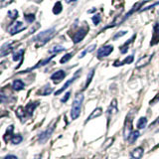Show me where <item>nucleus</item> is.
I'll return each mask as SVG.
<instances>
[{
    "mask_svg": "<svg viewBox=\"0 0 159 159\" xmlns=\"http://www.w3.org/2000/svg\"><path fill=\"white\" fill-rule=\"evenodd\" d=\"M84 102V93H78L75 97L73 104H72V108H71V118L72 120L77 119L82 111V106Z\"/></svg>",
    "mask_w": 159,
    "mask_h": 159,
    "instance_id": "obj_1",
    "label": "nucleus"
},
{
    "mask_svg": "<svg viewBox=\"0 0 159 159\" xmlns=\"http://www.w3.org/2000/svg\"><path fill=\"white\" fill-rule=\"evenodd\" d=\"M55 32H56L55 28H50L48 30H45L43 32H40L37 36L34 38V41L37 42L40 46H43V45H45L54 37Z\"/></svg>",
    "mask_w": 159,
    "mask_h": 159,
    "instance_id": "obj_2",
    "label": "nucleus"
},
{
    "mask_svg": "<svg viewBox=\"0 0 159 159\" xmlns=\"http://www.w3.org/2000/svg\"><path fill=\"white\" fill-rule=\"evenodd\" d=\"M133 117H134V113H133V111H131L126 116L125 121H124V125H123V137H124V139H125V140H126V138L128 137L129 134H130L133 131L132 130Z\"/></svg>",
    "mask_w": 159,
    "mask_h": 159,
    "instance_id": "obj_3",
    "label": "nucleus"
},
{
    "mask_svg": "<svg viewBox=\"0 0 159 159\" xmlns=\"http://www.w3.org/2000/svg\"><path fill=\"white\" fill-rule=\"evenodd\" d=\"M55 127H56V124H53L52 126L48 127L46 130H44L41 134L39 135V142L40 143H45L48 139L52 136V134L55 130Z\"/></svg>",
    "mask_w": 159,
    "mask_h": 159,
    "instance_id": "obj_4",
    "label": "nucleus"
},
{
    "mask_svg": "<svg viewBox=\"0 0 159 159\" xmlns=\"http://www.w3.org/2000/svg\"><path fill=\"white\" fill-rule=\"evenodd\" d=\"M118 111V108H117V101L116 98L112 99L111 104H109V107L107 111V123H109L111 121V117L113 116L114 113H116Z\"/></svg>",
    "mask_w": 159,
    "mask_h": 159,
    "instance_id": "obj_5",
    "label": "nucleus"
},
{
    "mask_svg": "<svg viewBox=\"0 0 159 159\" xmlns=\"http://www.w3.org/2000/svg\"><path fill=\"white\" fill-rule=\"evenodd\" d=\"M26 29V26H24V24L22 22H15L14 24H12L11 26L8 28V32L10 35H15L19 32H22L23 30Z\"/></svg>",
    "mask_w": 159,
    "mask_h": 159,
    "instance_id": "obj_6",
    "label": "nucleus"
},
{
    "mask_svg": "<svg viewBox=\"0 0 159 159\" xmlns=\"http://www.w3.org/2000/svg\"><path fill=\"white\" fill-rule=\"evenodd\" d=\"M113 51V46L111 45H107V46H103L98 51V59H102L104 57H107L109 54L112 53Z\"/></svg>",
    "mask_w": 159,
    "mask_h": 159,
    "instance_id": "obj_7",
    "label": "nucleus"
},
{
    "mask_svg": "<svg viewBox=\"0 0 159 159\" xmlns=\"http://www.w3.org/2000/svg\"><path fill=\"white\" fill-rule=\"evenodd\" d=\"M80 74H81V70H79V71H77V72H76V74H75V76H74L72 79H70L69 81H68L66 84H64V86H63L61 89H59V91H57L56 93H55V94H56V96H58V94L62 93L64 91H66V89H68L70 86H71V84H73L75 81H76L77 79H78V77L80 76Z\"/></svg>",
    "mask_w": 159,
    "mask_h": 159,
    "instance_id": "obj_8",
    "label": "nucleus"
},
{
    "mask_svg": "<svg viewBox=\"0 0 159 159\" xmlns=\"http://www.w3.org/2000/svg\"><path fill=\"white\" fill-rule=\"evenodd\" d=\"M89 31V27L88 28H81L79 31L73 36V41L75 44H78L79 42H81L82 40L86 37L87 32Z\"/></svg>",
    "mask_w": 159,
    "mask_h": 159,
    "instance_id": "obj_9",
    "label": "nucleus"
},
{
    "mask_svg": "<svg viewBox=\"0 0 159 159\" xmlns=\"http://www.w3.org/2000/svg\"><path fill=\"white\" fill-rule=\"evenodd\" d=\"M154 56V54H151V55H147V56H144V57H141L140 59L138 60L135 64V68L139 69V68H142V67H145L146 65H148L150 63V61L152 60V57Z\"/></svg>",
    "mask_w": 159,
    "mask_h": 159,
    "instance_id": "obj_10",
    "label": "nucleus"
},
{
    "mask_svg": "<svg viewBox=\"0 0 159 159\" xmlns=\"http://www.w3.org/2000/svg\"><path fill=\"white\" fill-rule=\"evenodd\" d=\"M66 77V72L63 71V70H59V71L55 72L52 76H51V80L55 83V84H59L62 80L65 79Z\"/></svg>",
    "mask_w": 159,
    "mask_h": 159,
    "instance_id": "obj_11",
    "label": "nucleus"
},
{
    "mask_svg": "<svg viewBox=\"0 0 159 159\" xmlns=\"http://www.w3.org/2000/svg\"><path fill=\"white\" fill-rule=\"evenodd\" d=\"M38 104H39V102H30L27 106L24 107L25 112H26L28 117H31L33 116V112L35 111V108L37 107Z\"/></svg>",
    "mask_w": 159,
    "mask_h": 159,
    "instance_id": "obj_12",
    "label": "nucleus"
},
{
    "mask_svg": "<svg viewBox=\"0 0 159 159\" xmlns=\"http://www.w3.org/2000/svg\"><path fill=\"white\" fill-rule=\"evenodd\" d=\"M144 154V149L142 147H136L130 152V158L129 159H141Z\"/></svg>",
    "mask_w": 159,
    "mask_h": 159,
    "instance_id": "obj_13",
    "label": "nucleus"
},
{
    "mask_svg": "<svg viewBox=\"0 0 159 159\" xmlns=\"http://www.w3.org/2000/svg\"><path fill=\"white\" fill-rule=\"evenodd\" d=\"M102 114V107H97V108H94L93 111V112L89 114V117L84 120V123H87L88 121H91L92 119H93V118H97V117H98V116H101Z\"/></svg>",
    "mask_w": 159,
    "mask_h": 159,
    "instance_id": "obj_14",
    "label": "nucleus"
},
{
    "mask_svg": "<svg viewBox=\"0 0 159 159\" xmlns=\"http://www.w3.org/2000/svg\"><path fill=\"white\" fill-rule=\"evenodd\" d=\"M147 1H143V2H138V3H136V4H134L133 5V7L130 9V11H129L126 15H125V16H124L123 18H122V20H121V22H123L124 21V20H126L129 16H130V15H132L134 12H135V11H137V10L139 9V8H140V6H141V5L142 4H144V3H146Z\"/></svg>",
    "mask_w": 159,
    "mask_h": 159,
    "instance_id": "obj_15",
    "label": "nucleus"
},
{
    "mask_svg": "<svg viewBox=\"0 0 159 159\" xmlns=\"http://www.w3.org/2000/svg\"><path fill=\"white\" fill-rule=\"evenodd\" d=\"M140 136V132H139L138 130H133L130 134L128 135V137L126 138V141L129 143V144H132L135 142L138 137Z\"/></svg>",
    "mask_w": 159,
    "mask_h": 159,
    "instance_id": "obj_16",
    "label": "nucleus"
},
{
    "mask_svg": "<svg viewBox=\"0 0 159 159\" xmlns=\"http://www.w3.org/2000/svg\"><path fill=\"white\" fill-rule=\"evenodd\" d=\"M12 51V45L11 44H4L3 46L1 47V50H0V56L1 57H4V56H6V55H8L10 52Z\"/></svg>",
    "mask_w": 159,
    "mask_h": 159,
    "instance_id": "obj_17",
    "label": "nucleus"
},
{
    "mask_svg": "<svg viewBox=\"0 0 159 159\" xmlns=\"http://www.w3.org/2000/svg\"><path fill=\"white\" fill-rule=\"evenodd\" d=\"M159 42V23L154 26V33L151 40V45H155Z\"/></svg>",
    "mask_w": 159,
    "mask_h": 159,
    "instance_id": "obj_18",
    "label": "nucleus"
},
{
    "mask_svg": "<svg viewBox=\"0 0 159 159\" xmlns=\"http://www.w3.org/2000/svg\"><path fill=\"white\" fill-rule=\"evenodd\" d=\"M12 88L14 91H16V92L22 91V89L25 88V84L21 81V80H15L12 84Z\"/></svg>",
    "mask_w": 159,
    "mask_h": 159,
    "instance_id": "obj_19",
    "label": "nucleus"
},
{
    "mask_svg": "<svg viewBox=\"0 0 159 159\" xmlns=\"http://www.w3.org/2000/svg\"><path fill=\"white\" fill-rule=\"evenodd\" d=\"M53 59V56L52 57H50V58H48V59H46V60H43V61H41V62H39L36 66H34L33 68H30V69H28V70H26V71H23V72H21L20 74H24V73H27V72H29V71H32V70H35V69H37V68H39V67H42V66H45L46 64H48L51 60Z\"/></svg>",
    "mask_w": 159,
    "mask_h": 159,
    "instance_id": "obj_20",
    "label": "nucleus"
},
{
    "mask_svg": "<svg viewBox=\"0 0 159 159\" xmlns=\"http://www.w3.org/2000/svg\"><path fill=\"white\" fill-rule=\"evenodd\" d=\"M52 92H53V89L50 87L49 84H46V86H44L37 93L40 94V96H48V94H50Z\"/></svg>",
    "mask_w": 159,
    "mask_h": 159,
    "instance_id": "obj_21",
    "label": "nucleus"
},
{
    "mask_svg": "<svg viewBox=\"0 0 159 159\" xmlns=\"http://www.w3.org/2000/svg\"><path fill=\"white\" fill-rule=\"evenodd\" d=\"M136 126L138 129H144L147 126V118L145 116L140 117L138 119V121L136 123Z\"/></svg>",
    "mask_w": 159,
    "mask_h": 159,
    "instance_id": "obj_22",
    "label": "nucleus"
},
{
    "mask_svg": "<svg viewBox=\"0 0 159 159\" xmlns=\"http://www.w3.org/2000/svg\"><path fill=\"white\" fill-rule=\"evenodd\" d=\"M133 56L131 55V56H128L126 59H124L122 62H119V61H116V63L113 64V66H116V67H119V66H122V65L124 64H131L133 62Z\"/></svg>",
    "mask_w": 159,
    "mask_h": 159,
    "instance_id": "obj_23",
    "label": "nucleus"
},
{
    "mask_svg": "<svg viewBox=\"0 0 159 159\" xmlns=\"http://www.w3.org/2000/svg\"><path fill=\"white\" fill-rule=\"evenodd\" d=\"M65 50H66V49H65L63 46H61V45H56V46L52 47L51 49L49 50V53H51L53 55H57L58 53L62 52V51H65Z\"/></svg>",
    "mask_w": 159,
    "mask_h": 159,
    "instance_id": "obj_24",
    "label": "nucleus"
},
{
    "mask_svg": "<svg viewBox=\"0 0 159 159\" xmlns=\"http://www.w3.org/2000/svg\"><path fill=\"white\" fill-rule=\"evenodd\" d=\"M22 140H23V137L21 134H14L11 137V139H10V141H11L12 144H19L22 142Z\"/></svg>",
    "mask_w": 159,
    "mask_h": 159,
    "instance_id": "obj_25",
    "label": "nucleus"
},
{
    "mask_svg": "<svg viewBox=\"0 0 159 159\" xmlns=\"http://www.w3.org/2000/svg\"><path fill=\"white\" fill-rule=\"evenodd\" d=\"M134 38H135V35H133V36H132V37H131L130 39H129L128 41H127V42H126L125 44H124V45H122V46L120 47V52H121V54H125V53L127 52V49H128V45L131 43V41H132V40H133Z\"/></svg>",
    "mask_w": 159,
    "mask_h": 159,
    "instance_id": "obj_26",
    "label": "nucleus"
},
{
    "mask_svg": "<svg viewBox=\"0 0 159 159\" xmlns=\"http://www.w3.org/2000/svg\"><path fill=\"white\" fill-rule=\"evenodd\" d=\"M23 54H24V50H19L18 52L14 53V55H13V61L16 62V61H19V60H21V61H22Z\"/></svg>",
    "mask_w": 159,
    "mask_h": 159,
    "instance_id": "obj_27",
    "label": "nucleus"
},
{
    "mask_svg": "<svg viewBox=\"0 0 159 159\" xmlns=\"http://www.w3.org/2000/svg\"><path fill=\"white\" fill-rule=\"evenodd\" d=\"M63 7H62V3L61 2H56V4L54 5L53 7V13L54 14H60L62 12Z\"/></svg>",
    "mask_w": 159,
    "mask_h": 159,
    "instance_id": "obj_28",
    "label": "nucleus"
},
{
    "mask_svg": "<svg viewBox=\"0 0 159 159\" xmlns=\"http://www.w3.org/2000/svg\"><path fill=\"white\" fill-rule=\"evenodd\" d=\"M93 74H94V69H93L92 71L89 73V75H88V78H87V81H86V84H84V89H87V88L89 86V84H91L92 80H93Z\"/></svg>",
    "mask_w": 159,
    "mask_h": 159,
    "instance_id": "obj_29",
    "label": "nucleus"
},
{
    "mask_svg": "<svg viewBox=\"0 0 159 159\" xmlns=\"http://www.w3.org/2000/svg\"><path fill=\"white\" fill-rule=\"evenodd\" d=\"M94 49H96V45H92V46H89V48H87L86 50H84V51L81 55H80V58H83L87 53H91V52H93Z\"/></svg>",
    "mask_w": 159,
    "mask_h": 159,
    "instance_id": "obj_30",
    "label": "nucleus"
},
{
    "mask_svg": "<svg viewBox=\"0 0 159 159\" xmlns=\"http://www.w3.org/2000/svg\"><path fill=\"white\" fill-rule=\"evenodd\" d=\"M24 17H25V20H26L28 23H32L35 21V15L34 14H25Z\"/></svg>",
    "mask_w": 159,
    "mask_h": 159,
    "instance_id": "obj_31",
    "label": "nucleus"
},
{
    "mask_svg": "<svg viewBox=\"0 0 159 159\" xmlns=\"http://www.w3.org/2000/svg\"><path fill=\"white\" fill-rule=\"evenodd\" d=\"M8 16L11 18V19H16L18 17V11L17 10H10L8 12Z\"/></svg>",
    "mask_w": 159,
    "mask_h": 159,
    "instance_id": "obj_32",
    "label": "nucleus"
},
{
    "mask_svg": "<svg viewBox=\"0 0 159 159\" xmlns=\"http://www.w3.org/2000/svg\"><path fill=\"white\" fill-rule=\"evenodd\" d=\"M72 56H73V55H72V54H70V53H69V54H66V55H65V56L61 59V61H60V63H61V64L67 63V62L69 61V60L72 58Z\"/></svg>",
    "mask_w": 159,
    "mask_h": 159,
    "instance_id": "obj_33",
    "label": "nucleus"
},
{
    "mask_svg": "<svg viewBox=\"0 0 159 159\" xmlns=\"http://www.w3.org/2000/svg\"><path fill=\"white\" fill-rule=\"evenodd\" d=\"M92 19H93V22L94 25H98V23L101 22V16H99L98 14V15H94V16Z\"/></svg>",
    "mask_w": 159,
    "mask_h": 159,
    "instance_id": "obj_34",
    "label": "nucleus"
},
{
    "mask_svg": "<svg viewBox=\"0 0 159 159\" xmlns=\"http://www.w3.org/2000/svg\"><path fill=\"white\" fill-rule=\"evenodd\" d=\"M159 4V1L158 2H156V3H154V4H152V5H149L148 7H146V8H142V9H140L139 11H146V10H149V9H152L153 7H155L156 5H158Z\"/></svg>",
    "mask_w": 159,
    "mask_h": 159,
    "instance_id": "obj_35",
    "label": "nucleus"
},
{
    "mask_svg": "<svg viewBox=\"0 0 159 159\" xmlns=\"http://www.w3.org/2000/svg\"><path fill=\"white\" fill-rule=\"evenodd\" d=\"M70 96H71V93H70V92H68L66 94H65V96H64V98L61 99V102H67V101H68V99H69V98H70Z\"/></svg>",
    "mask_w": 159,
    "mask_h": 159,
    "instance_id": "obj_36",
    "label": "nucleus"
},
{
    "mask_svg": "<svg viewBox=\"0 0 159 159\" xmlns=\"http://www.w3.org/2000/svg\"><path fill=\"white\" fill-rule=\"evenodd\" d=\"M159 101V93L156 94V96H155V98H154L153 99H152V101L150 102H149V103H150V104H154V103H156L157 102Z\"/></svg>",
    "mask_w": 159,
    "mask_h": 159,
    "instance_id": "obj_37",
    "label": "nucleus"
},
{
    "mask_svg": "<svg viewBox=\"0 0 159 159\" xmlns=\"http://www.w3.org/2000/svg\"><path fill=\"white\" fill-rule=\"evenodd\" d=\"M3 159H18V157L16 155H13V154H8Z\"/></svg>",
    "mask_w": 159,
    "mask_h": 159,
    "instance_id": "obj_38",
    "label": "nucleus"
},
{
    "mask_svg": "<svg viewBox=\"0 0 159 159\" xmlns=\"http://www.w3.org/2000/svg\"><path fill=\"white\" fill-rule=\"evenodd\" d=\"M126 34V31H120V32H118L116 36H114V39H116L118 37H121V36H124V35Z\"/></svg>",
    "mask_w": 159,
    "mask_h": 159,
    "instance_id": "obj_39",
    "label": "nucleus"
},
{
    "mask_svg": "<svg viewBox=\"0 0 159 159\" xmlns=\"http://www.w3.org/2000/svg\"><path fill=\"white\" fill-rule=\"evenodd\" d=\"M157 123H159V117H158V118L156 119V120H155V121H154V122L152 123V126H153V125H156V124H157Z\"/></svg>",
    "mask_w": 159,
    "mask_h": 159,
    "instance_id": "obj_40",
    "label": "nucleus"
},
{
    "mask_svg": "<svg viewBox=\"0 0 159 159\" xmlns=\"http://www.w3.org/2000/svg\"><path fill=\"white\" fill-rule=\"evenodd\" d=\"M75 1H77V0H66L67 3H71V2H75Z\"/></svg>",
    "mask_w": 159,
    "mask_h": 159,
    "instance_id": "obj_41",
    "label": "nucleus"
},
{
    "mask_svg": "<svg viewBox=\"0 0 159 159\" xmlns=\"http://www.w3.org/2000/svg\"><path fill=\"white\" fill-rule=\"evenodd\" d=\"M38 159H41V155H40V157H39V158H38Z\"/></svg>",
    "mask_w": 159,
    "mask_h": 159,
    "instance_id": "obj_42",
    "label": "nucleus"
}]
</instances>
